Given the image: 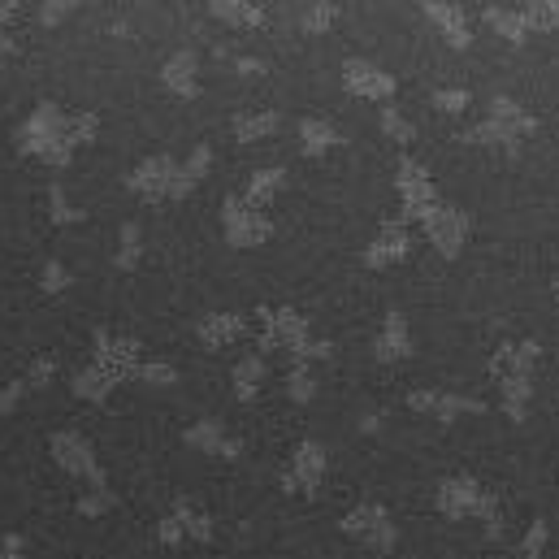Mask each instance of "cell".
<instances>
[{"label": "cell", "mask_w": 559, "mask_h": 559, "mask_svg": "<svg viewBox=\"0 0 559 559\" xmlns=\"http://www.w3.org/2000/svg\"><path fill=\"white\" fill-rule=\"evenodd\" d=\"M464 91H442V96H438V104H447V109H464Z\"/></svg>", "instance_id": "obj_14"}, {"label": "cell", "mask_w": 559, "mask_h": 559, "mask_svg": "<svg viewBox=\"0 0 559 559\" xmlns=\"http://www.w3.org/2000/svg\"><path fill=\"white\" fill-rule=\"evenodd\" d=\"M377 351H382V360H395L408 351V338H403V317H386V334L382 343H377Z\"/></svg>", "instance_id": "obj_4"}, {"label": "cell", "mask_w": 559, "mask_h": 559, "mask_svg": "<svg viewBox=\"0 0 559 559\" xmlns=\"http://www.w3.org/2000/svg\"><path fill=\"white\" fill-rule=\"evenodd\" d=\"M44 282H48V291H61V286H65V269L61 265H48L44 269Z\"/></svg>", "instance_id": "obj_13"}, {"label": "cell", "mask_w": 559, "mask_h": 559, "mask_svg": "<svg viewBox=\"0 0 559 559\" xmlns=\"http://www.w3.org/2000/svg\"><path fill=\"white\" fill-rule=\"evenodd\" d=\"M0 559H22V538H5V555Z\"/></svg>", "instance_id": "obj_16"}, {"label": "cell", "mask_w": 559, "mask_h": 559, "mask_svg": "<svg viewBox=\"0 0 559 559\" xmlns=\"http://www.w3.org/2000/svg\"><path fill=\"white\" fill-rule=\"evenodd\" d=\"M18 390H22V386H0V408H9V403L18 399Z\"/></svg>", "instance_id": "obj_17"}, {"label": "cell", "mask_w": 559, "mask_h": 559, "mask_svg": "<svg viewBox=\"0 0 559 559\" xmlns=\"http://www.w3.org/2000/svg\"><path fill=\"white\" fill-rule=\"evenodd\" d=\"M239 330H243V325L234 317H208L204 321V338H208V343H226V338H234Z\"/></svg>", "instance_id": "obj_6"}, {"label": "cell", "mask_w": 559, "mask_h": 559, "mask_svg": "<svg viewBox=\"0 0 559 559\" xmlns=\"http://www.w3.org/2000/svg\"><path fill=\"white\" fill-rule=\"evenodd\" d=\"M282 178V169H265V174H256L252 178V200H260V195H269L273 191V182Z\"/></svg>", "instance_id": "obj_11"}, {"label": "cell", "mask_w": 559, "mask_h": 559, "mask_svg": "<svg viewBox=\"0 0 559 559\" xmlns=\"http://www.w3.org/2000/svg\"><path fill=\"white\" fill-rule=\"evenodd\" d=\"M382 126H386V130H390V135H395V139H412V130L403 126L395 113H386V117H382Z\"/></svg>", "instance_id": "obj_12"}, {"label": "cell", "mask_w": 559, "mask_h": 559, "mask_svg": "<svg viewBox=\"0 0 559 559\" xmlns=\"http://www.w3.org/2000/svg\"><path fill=\"white\" fill-rule=\"evenodd\" d=\"M395 256H403V230L399 226H386L382 230V243L369 252V265H386V260H395Z\"/></svg>", "instance_id": "obj_5"}, {"label": "cell", "mask_w": 559, "mask_h": 559, "mask_svg": "<svg viewBox=\"0 0 559 559\" xmlns=\"http://www.w3.org/2000/svg\"><path fill=\"white\" fill-rule=\"evenodd\" d=\"M256 373H260V360H243V364H239V395H243V399L252 395V382H256Z\"/></svg>", "instance_id": "obj_10"}, {"label": "cell", "mask_w": 559, "mask_h": 559, "mask_svg": "<svg viewBox=\"0 0 559 559\" xmlns=\"http://www.w3.org/2000/svg\"><path fill=\"white\" fill-rule=\"evenodd\" d=\"M217 13L230 22H260V9H247V5H217Z\"/></svg>", "instance_id": "obj_9"}, {"label": "cell", "mask_w": 559, "mask_h": 559, "mask_svg": "<svg viewBox=\"0 0 559 559\" xmlns=\"http://www.w3.org/2000/svg\"><path fill=\"white\" fill-rule=\"evenodd\" d=\"M334 139V130L325 126V122H304V143H308V152H325V143Z\"/></svg>", "instance_id": "obj_7"}, {"label": "cell", "mask_w": 559, "mask_h": 559, "mask_svg": "<svg viewBox=\"0 0 559 559\" xmlns=\"http://www.w3.org/2000/svg\"><path fill=\"white\" fill-rule=\"evenodd\" d=\"M0 22H9V5H0Z\"/></svg>", "instance_id": "obj_18"}, {"label": "cell", "mask_w": 559, "mask_h": 559, "mask_svg": "<svg viewBox=\"0 0 559 559\" xmlns=\"http://www.w3.org/2000/svg\"><path fill=\"white\" fill-rule=\"evenodd\" d=\"M347 83H351V91H364V96H386V91L395 87L386 74H377L360 61H347Z\"/></svg>", "instance_id": "obj_2"}, {"label": "cell", "mask_w": 559, "mask_h": 559, "mask_svg": "<svg viewBox=\"0 0 559 559\" xmlns=\"http://www.w3.org/2000/svg\"><path fill=\"white\" fill-rule=\"evenodd\" d=\"M165 83L174 91H187V96H191V91H195V57H191V52H178V57L165 65Z\"/></svg>", "instance_id": "obj_3"}, {"label": "cell", "mask_w": 559, "mask_h": 559, "mask_svg": "<svg viewBox=\"0 0 559 559\" xmlns=\"http://www.w3.org/2000/svg\"><path fill=\"white\" fill-rule=\"evenodd\" d=\"M278 126V117L265 113V117H247V122H239V139H252V135H265V130Z\"/></svg>", "instance_id": "obj_8"}, {"label": "cell", "mask_w": 559, "mask_h": 559, "mask_svg": "<svg viewBox=\"0 0 559 559\" xmlns=\"http://www.w3.org/2000/svg\"><path fill=\"white\" fill-rule=\"evenodd\" d=\"M52 451H57V460H61L65 468H74V473H91V477H96L91 451H87V442L78 438V434H57V438H52Z\"/></svg>", "instance_id": "obj_1"}, {"label": "cell", "mask_w": 559, "mask_h": 559, "mask_svg": "<svg viewBox=\"0 0 559 559\" xmlns=\"http://www.w3.org/2000/svg\"><path fill=\"white\" fill-rule=\"evenodd\" d=\"M291 386H295V399H308V373H304V369L291 377Z\"/></svg>", "instance_id": "obj_15"}]
</instances>
